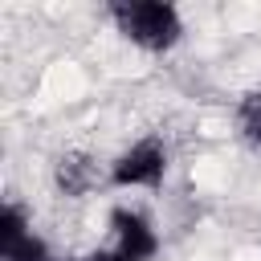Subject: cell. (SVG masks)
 <instances>
[{
  "label": "cell",
  "mask_w": 261,
  "mask_h": 261,
  "mask_svg": "<svg viewBox=\"0 0 261 261\" xmlns=\"http://www.w3.org/2000/svg\"><path fill=\"white\" fill-rule=\"evenodd\" d=\"M53 184L61 196H90L98 184H110V171H102V163L86 151H65L53 163Z\"/></svg>",
  "instance_id": "5b68a950"
},
{
  "label": "cell",
  "mask_w": 261,
  "mask_h": 261,
  "mask_svg": "<svg viewBox=\"0 0 261 261\" xmlns=\"http://www.w3.org/2000/svg\"><path fill=\"white\" fill-rule=\"evenodd\" d=\"M0 261H53L45 237L33 228L29 212L12 200L0 208Z\"/></svg>",
  "instance_id": "277c9868"
},
{
  "label": "cell",
  "mask_w": 261,
  "mask_h": 261,
  "mask_svg": "<svg viewBox=\"0 0 261 261\" xmlns=\"http://www.w3.org/2000/svg\"><path fill=\"white\" fill-rule=\"evenodd\" d=\"M73 261H118L110 249H90V253H82V257H73Z\"/></svg>",
  "instance_id": "52a82bcc"
},
{
  "label": "cell",
  "mask_w": 261,
  "mask_h": 261,
  "mask_svg": "<svg viewBox=\"0 0 261 261\" xmlns=\"http://www.w3.org/2000/svg\"><path fill=\"white\" fill-rule=\"evenodd\" d=\"M171 167V151L159 135H143L135 139L126 151L114 155V163H106L110 171V188L126 192V188H143V192H159Z\"/></svg>",
  "instance_id": "7a4b0ae2"
},
{
  "label": "cell",
  "mask_w": 261,
  "mask_h": 261,
  "mask_svg": "<svg viewBox=\"0 0 261 261\" xmlns=\"http://www.w3.org/2000/svg\"><path fill=\"white\" fill-rule=\"evenodd\" d=\"M118 261H151L159 253V228L143 208L114 204L110 208V245Z\"/></svg>",
  "instance_id": "3957f363"
},
{
  "label": "cell",
  "mask_w": 261,
  "mask_h": 261,
  "mask_svg": "<svg viewBox=\"0 0 261 261\" xmlns=\"http://www.w3.org/2000/svg\"><path fill=\"white\" fill-rule=\"evenodd\" d=\"M232 130L245 147L261 151V86L245 90L237 102H232Z\"/></svg>",
  "instance_id": "8992f818"
},
{
  "label": "cell",
  "mask_w": 261,
  "mask_h": 261,
  "mask_svg": "<svg viewBox=\"0 0 261 261\" xmlns=\"http://www.w3.org/2000/svg\"><path fill=\"white\" fill-rule=\"evenodd\" d=\"M106 16L114 33L143 53H171L184 41V16L167 0H114L106 4Z\"/></svg>",
  "instance_id": "6da1fadb"
}]
</instances>
